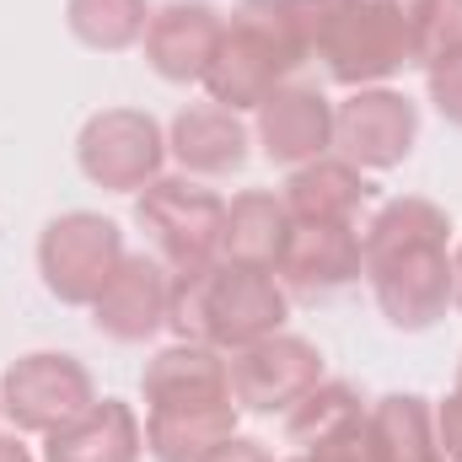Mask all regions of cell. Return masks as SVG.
I'll return each mask as SVG.
<instances>
[{
	"mask_svg": "<svg viewBox=\"0 0 462 462\" xmlns=\"http://www.w3.org/2000/svg\"><path fill=\"white\" fill-rule=\"evenodd\" d=\"M145 457V420L124 398H97L76 420L43 436V462H140Z\"/></svg>",
	"mask_w": 462,
	"mask_h": 462,
	"instance_id": "16",
	"label": "cell"
},
{
	"mask_svg": "<svg viewBox=\"0 0 462 462\" xmlns=\"http://www.w3.org/2000/svg\"><path fill=\"white\" fill-rule=\"evenodd\" d=\"M425 87H430L436 114L462 129V54L457 60H447V65H436V70H425Z\"/></svg>",
	"mask_w": 462,
	"mask_h": 462,
	"instance_id": "25",
	"label": "cell"
},
{
	"mask_svg": "<svg viewBox=\"0 0 462 462\" xmlns=\"http://www.w3.org/2000/svg\"><path fill=\"white\" fill-rule=\"evenodd\" d=\"M247 124L221 103H189L167 129V151L178 156V167L189 178H231L247 167Z\"/></svg>",
	"mask_w": 462,
	"mask_h": 462,
	"instance_id": "17",
	"label": "cell"
},
{
	"mask_svg": "<svg viewBox=\"0 0 462 462\" xmlns=\"http://www.w3.org/2000/svg\"><path fill=\"white\" fill-rule=\"evenodd\" d=\"M145 409H210V403H236L231 398V365L221 349L178 339L156 349L140 371Z\"/></svg>",
	"mask_w": 462,
	"mask_h": 462,
	"instance_id": "15",
	"label": "cell"
},
{
	"mask_svg": "<svg viewBox=\"0 0 462 462\" xmlns=\"http://www.w3.org/2000/svg\"><path fill=\"white\" fill-rule=\"evenodd\" d=\"M365 430L376 462H441L436 403L420 393H382L376 403H365Z\"/></svg>",
	"mask_w": 462,
	"mask_h": 462,
	"instance_id": "19",
	"label": "cell"
},
{
	"mask_svg": "<svg viewBox=\"0 0 462 462\" xmlns=\"http://www.w3.org/2000/svg\"><path fill=\"white\" fill-rule=\"evenodd\" d=\"M307 65V38L291 0H236L221 32V49L205 70L210 103L231 114H253L274 87L291 81V70Z\"/></svg>",
	"mask_w": 462,
	"mask_h": 462,
	"instance_id": "4",
	"label": "cell"
},
{
	"mask_svg": "<svg viewBox=\"0 0 462 462\" xmlns=\"http://www.w3.org/2000/svg\"><path fill=\"white\" fill-rule=\"evenodd\" d=\"M199 462H274V457H269L263 441H253V436H231V441H221L210 457H199Z\"/></svg>",
	"mask_w": 462,
	"mask_h": 462,
	"instance_id": "27",
	"label": "cell"
},
{
	"mask_svg": "<svg viewBox=\"0 0 462 462\" xmlns=\"http://www.w3.org/2000/svg\"><path fill=\"white\" fill-rule=\"evenodd\" d=\"M365 285L398 334H425L452 312V216L436 199L398 194L360 231Z\"/></svg>",
	"mask_w": 462,
	"mask_h": 462,
	"instance_id": "1",
	"label": "cell"
},
{
	"mask_svg": "<svg viewBox=\"0 0 462 462\" xmlns=\"http://www.w3.org/2000/svg\"><path fill=\"white\" fill-rule=\"evenodd\" d=\"M285 318H291V291L274 280V269H247V263L216 258L205 269L172 274L167 328L178 339L231 355L269 334H285Z\"/></svg>",
	"mask_w": 462,
	"mask_h": 462,
	"instance_id": "2",
	"label": "cell"
},
{
	"mask_svg": "<svg viewBox=\"0 0 462 462\" xmlns=\"http://www.w3.org/2000/svg\"><path fill=\"white\" fill-rule=\"evenodd\" d=\"M452 312H462V242H452Z\"/></svg>",
	"mask_w": 462,
	"mask_h": 462,
	"instance_id": "28",
	"label": "cell"
},
{
	"mask_svg": "<svg viewBox=\"0 0 462 462\" xmlns=\"http://www.w3.org/2000/svg\"><path fill=\"white\" fill-rule=\"evenodd\" d=\"M371 194H376L371 172H360L355 162L334 156V151L307 167H291V178L280 189L291 221H355L371 205Z\"/></svg>",
	"mask_w": 462,
	"mask_h": 462,
	"instance_id": "18",
	"label": "cell"
},
{
	"mask_svg": "<svg viewBox=\"0 0 462 462\" xmlns=\"http://www.w3.org/2000/svg\"><path fill=\"white\" fill-rule=\"evenodd\" d=\"M274 280L291 296H307V301H323V296L345 291L355 280H365L355 221H291V236H285L280 263H274Z\"/></svg>",
	"mask_w": 462,
	"mask_h": 462,
	"instance_id": "11",
	"label": "cell"
},
{
	"mask_svg": "<svg viewBox=\"0 0 462 462\" xmlns=\"http://www.w3.org/2000/svg\"><path fill=\"white\" fill-rule=\"evenodd\" d=\"M253 140L274 167H307L334 151V103L318 87L285 81L253 108Z\"/></svg>",
	"mask_w": 462,
	"mask_h": 462,
	"instance_id": "13",
	"label": "cell"
},
{
	"mask_svg": "<svg viewBox=\"0 0 462 462\" xmlns=\"http://www.w3.org/2000/svg\"><path fill=\"white\" fill-rule=\"evenodd\" d=\"M124 253L129 247H124L118 221L97 216V210H65L38 236V274L54 301L92 307L103 296V285L114 280V269L124 263Z\"/></svg>",
	"mask_w": 462,
	"mask_h": 462,
	"instance_id": "6",
	"label": "cell"
},
{
	"mask_svg": "<svg viewBox=\"0 0 462 462\" xmlns=\"http://www.w3.org/2000/svg\"><path fill=\"white\" fill-rule=\"evenodd\" d=\"M0 462H32V452H27L16 436H0Z\"/></svg>",
	"mask_w": 462,
	"mask_h": 462,
	"instance_id": "29",
	"label": "cell"
},
{
	"mask_svg": "<svg viewBox=\"0 0 462 462\" xmlns=\"http://www.w3.org/2000/svg\"><path fill=\"white\" fill-rule=\"evenodd\" d=\"M242 409L210 403V409H145V452L156 462H199L221 441L236 436Z\"/></svg>",
	"mask_w": 462,
	"mask_h": 462,
	"instance_id": "20",
	"label": "cell"
},
{
	"mask_svg": "<svg viewBox=\"0 0 462 462\" xmlns=\"http://www.w3.org/2000/svg\"><path fill=\"white\" fill-rule=\"evenodd\" d=\"M65 27L97 54H124L151 27V0H65Z\"/></svg>",
	"mask_w": 462,
	"mask_h": 462,
	"instance_id": "22",
	"label": "cell"
},
{
	"mask_svg": "<svg viewBox=\"0 0 462 462\" xmlns=\"http://www.w3.org/2000/svg\"><path fill=\"white\" fill-rule=\"evenodd\" d=\"M172 312V269L156 253H124L114 280L92 301V323L114 345H145L151 334L167 328Z\"/></svg>",
	"mask_w": 462,
	"mask_h": 462,
	"instance_id": "12",
	"label": "cell"
},
{
	"mask_svg": "<svg viewBox=\"0 0 462 462\" xmlns=\"http://www.w3.org/2000/svg\"><path fill=\"white\" fill-rule=\"evenodd\" d=\"M134 226L151 236L156 258L172 274L205 269L221 258V236H226V199L199 189L189 172L183 178H156L134 194Z\"/></svg>",
	"mask_w": 462,
	"mask_h": 462,
	"instance_id": "5",
	"label": "cell"
},
{
	"mask_svg": "<svg viewBox=\"0 0 462 462\" xmlns=\"http://www.w3.org/2000/svg\"><path fill=\"white\" fill-rule=\"evenodd\" d=\"M457 387H462V360H457Z\"/></svg>",
	"mask_w": 462,
	"mask_h": 462,
	"instance_id": "30",
	"label": "cell"
},
{
	"mask_svg": "<svg viewBox=\"0 0 462 462\" xmlns=\"http://www.w3.org/2000/svg\"><path fill=\"white\" fill-rule=\"evenodd\" d=\"M291 236V210L280 194L269 189H247L226 205V236H221V258L247 263V269H274L280 247Z\"/></svg>",
	"mask_w": 462,
	"mask_h": 462,
	"instance_id": "21",
	"label": "cell"
},
{
	"mask_svg": "<svg viewBox=\"0 0 462 462\" xmlns=\"http://www.w3.org/2000/svg\"><path fill=\"white\" fill-rule=\"evenodd\" d=\"M307 60H323V70L360 92V87H387L409 54V16L403 0H291Z\"/></svg>",
	"mask_w": 462,
	"mask_h": 462,
	"instance_id": "3",
	"label": "cell"
},
{
	"mask_svg": "<svg viewBox=\"0 0 462 462\" xmlns=\"http://www.w3.org/2000/svg\"><path fill=\"white\" fill-rule=\"evenodd\" d=\"M409 54L420 70H436L462 54V0H403Z\"/></svg>",
	"mask_w": 462,
	"mask_h": 462,
	"instance_id": "24",
	"label": "cell"
},
{
	"mask_svg": "<svg viewBox=\"0 0 462 462\" xmlns=\"http://www.w3.org/2000/svg\"><path fill=\"white\" fill-rule=\"evenodd\" d=\"M420 140V108L393 87H360L334 103V151L360 172H393Z\"/></svg>",
	"mask_w": 462,
	"mask_h": 462,
	"instance_id": "10",
	"label": "cell"
},
{
	"mask_svg": "<svg viewBox=\"0 0 462 462\" xmlns=\"http://www.w3.org/2000/svg\"><path fill=\"white\" fill-rule=\"evenodd\" d=\"M92 403H97V382L65 349H32L0 371V414L27 436H49Z\"/></svg>",
	"mask_w": 462,
	"mask_h": 462,
	"instance_id": "7",
	"label": "cell"
},
{
	"mask_svg": "<svg viewBox=\"0 0 462 462\" xmlns=\"http://www.w3.org/2000/svg\"><path fill=\"white\" fill-rule=\"evenodd\" d=\"M76 162H81L87 183H97L108 194H140L167 167V134L145 108H103L81 124Z\"/></svg>",
	"mask_w": 462,
	"mask_h": 462,
	"instance_id": "8",
	"label": "cell"
},
{
	"mask_svg": "<svg viewBox=\"0 0 462 462\" xmlns=\"http://www.w3.org/2000/svg\"><path fill=\"white\" fill-rule=\"evenodd\" d=\"M436 447H441V462H462V387H452L436 403Z\"/></svg>",
	"mask_w": 462,
	"mask_h": 462,
	"instance_id": "26",
	"label": "cell"
},
{
	"mask_svg": "<svg viewBox=\"0 0 462 462\" xmlns=\"http://www.w3.org/2000/svg\"><path fill=\"white\" fill-rule=\"evenodd\" d=\"M221 32H226V16L210 5V0H167L151 11V27H145V65L162 76V81H205L216 49H221Z\"/></svg>",
	"mask_w": 462,
	"mask_h": 462,
	"instance_id": "14",
	"label": "cell"
},
{
	"mask_svg": "<svg viewBox=\"0 0 462 462\" xmlns=\"http://www.w3.org/2000/svg\"><path fill=\"white\" fill-rule=\"evenodd\" d=\"M231 398L242 414H285L323 382V349L301 334H269L247 349H231Z\"/></svg>",
	"mask_w": 462,
	"mask_h": 462,
	"instance_id": "9",
	"label": "cell"
},
{
	"mask_svg": "<svg viewBox=\"0 0 462 462\" xmlns=\"http://www.w3.org/2000/svg\"><path fill=\"white\" fill-rule=\"evenodd\" d=\"M365 414V398L349 387V382H318L307 398H296L291 409H285V436H291V447H318V441H328L334 430H345Z\"/></svg>",
	"mask_w": 462,
	"mask_h": 462,
	"instance_id": "23",
	"label": "cell"
}]
</instances>
